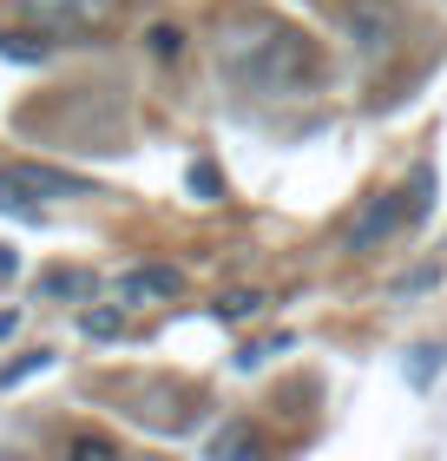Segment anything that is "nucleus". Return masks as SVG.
<instances>
[{
	"instance_id": "nucleus-14",
	"label": "nucleus",
	"mask_w": 447,
	"mask_h": 461,
	"mask_svg": "<svg viewBox=\"0 0 447 461\" xmlns=\"http://www.w3.org/2000/svg\"><path fill=\"white\" fill-rule=\"evenodd\" d=\"M191 192H198V198H224V178H218V165H191Z\"/></svg>"
},
{
	"instance_id": "nucleus-17",
	"label": "nucleus",
	"mask_w": 447,
	"mask_h": 461,
	"mask_svg": "<svg viewBox=\"0 0 447 461\" xmlns=\"http://www.w3.org/2000/svg\"><path fill=\"white\" fill-rule=\"evenodd\" d=\"M13 330H20V317H13V310H0V337H13Z\"/></svg>"
},
{
	"instance_id": "nucleus-7",
	"label": "nucleus",
	"mask_w": 447,
	"mask_h": 461,
	"mask_svg": "<svg viewBox=\"0 0 447 461\" xmlns=\"http://www.w3.org/2000/svg\"><path fill=\"white\" fill-rule=\"evenodd\" d=\"M53 47L40 33H0V59H13V67H40Z\"/></svg>"
},
{
	"instance_id": "nucleus-5",
	"label": "nucleus",
	"mask_w": 447,
	"mask_h": 461,
	"mask_svg": "<svg viewBox=\"0 0 447 461\" xmlns=\"http://www.w3.org/2000/svg\"><path fill=\"white\" fill-rule=\"evenodd\" d=\"M401 212H408L401 192H375L369 204H362V218L349 224V250H375L381 238H395V230H401Z\"/></svg>"
},
{
	"instance_id": "nucleus-13",
	"label": "nucleus",
	"mask_w": 447,
	"mask_h": 461,
	"mask_svg": "<svg viewBox=\"0 0 447 461\" xmlns=\"http://www.w3.org/2000/svg\"><path fill=\"white\" fill-rule=\"evenodd\" d=\"M40 369H53V349H40V356H20V363H7V369H0V383H27V375H40Z\"/></svg>"
},
{
	"instance_id": "nucleus-4",
	"label": "nucleus",
	"mask_w": 447,
	"mask_h": 461,
	"mask_svg": "<svg viewBox=\"0 0 447 461\" xmlns=\"http://www.w3.org/2000/svg\"><path fill=\"white\" fill-rule=\"evenodd\" d=\"M119 14V0H20V20H33L40 33H93Z\"/></svg>"
},
{
	"instance_id": "nucleus-11",
	"label": "nucleus",
	"mask_w": 447,
	"mask_h": 461,
	"mask_svg": "<svg viewBox=\"0 0 447 461\" xmlns=\"http://www.w3.org/2000/svg\"><path fill=\"white\" fill-rule=\"evenodd\" d=\"M210 455H257V435H250L244 422L237 429H218V435H210Z\"/></svg>"
},
{
	"instance_id": "nucleus-10",
	"label": "nucleus",
	"mask_w": 447,
	"mask_h": 461,
	"mask_svg": "<svg viewBox=\"0 0 447 461\" xmlns=\"http://www.w3.org/2000/svg\"><path fill=\"white\" fill-rule=\"evenodd\" d=\"M79 330H86V337H99V343H112L119 330H125V317H119V310H79Z\"/></svg>"
},
{
	"instance_id": "nucleus-6",
	"label": "nucleus",
	"mask_w": 447,
	"mask_h": 461,
	"mask_svg": "<svg viewBox=\"0 0 447 461\" xmlns=\"http://www.w3.org/2000/svg\"><path fill=\"white\" fill-rule=\"evenodd\" d=\"M184 290V277L172 264H139V270H125L119 277V297L125 303H158V297H178Z\"/></svg>"
},
{
	"instance_id": "nucleus-8",
	"label": "nucleus",
	"mask_w": 447,
	"mask_h": 461,
	"mask_svg": "<svg viewBox=\"0 0 447 461\" xmlns=\"http://www.w3.org/2000/svg\"><path fill=\"white\" fill-rule=\"evenodd\" d=\"M40 297H93V270H47Z\"/></svg>"
},
{
	"instance_id": "nucleus-12",
	"label": "nucleus",
	"mask_w": 447,
	"mask_h": 461,
	"mask_svg": "<svg viewBox=\"0 0 447 461\" xmlns=\"http://www.w3.org/2000/svg\"><path fill=\"white\" fill-rule=\"evenodd\" d=\"M257 310H264L257 290H230V297L218 303V317H224V323H244V317H257Z\"/></svg>"
},
{
	"instance_id": "nucleus-9",
	"label": "nucleus",
	"mask_w": 447,
	"mask_h": 461,
	"mask_svg": "<svg viewBox=\"0 0 447 461\" xmlns=\"http://www.w3.org/2000/svg\"><path fill=\"white\" fill-rule=\"evenodd\" d=\"M441 363H447V349H441V343H421V349L408 356V383H415V389H428L434 375H441Z\"/></svg>"
},
{
	"instance_id": "nucleus-3",
	"label": "nucleus",
	"mask_w": 447,
	"mask_h": 461,
	"mask_svg": "<svg viewBox=\"0 0 447 461\" xmlns=\"http://www.w3.org/2000/svg\"><path fill=\"white\" fill-rule=\"evenodd\" d=\"M343 33H349V47H355L362 59H389L395 40H401L395 0H349V7H343Z\"/></svg>"
},
{
	"instance_id": "nucleus-2",
	"label": "nucleus",
	"mask_w": 447,
	"mask_h": 461,
	"mask_svg": "<svg viewBox=\"0 0 447 461\" xmlns=\"http://www.w3.org/2000/svg\"><path fill=\"white\" fill-rule=\"evenodd\" d=\"M27 198H93V185L73 178V172H53V165H13V172H0V212L33 218Z\"/></svg>"
},
{
	"instance_id": "nucleus-16",
	"label": "nucleus",
	"mask_w": 447,
	"mask_h": 461,
	"mask_svg": "<svg viewBox=\"0 0 447 461\" xmlns=\"http://www.w3.org/2000/svg\"><path fill=\"white\" fill-rule=\"evenodd\" d=\"M73 455H112V442H99V435H79Z\"/></svg>"
},
{
	"instance_id": "nucleus-1",
	"label": "nucleus",
	"mask_w": 447,
	"mask_h": 461,
	"mask_svg": "<svg viewBox=\"0 0 447 461\" xmlns=\"http://www.w3.org/2000/svg\"><path fill=\"white\" fill-rule=\"evenodd\" d=\"M218 67L250 99H296L323 79V53L303 27H290L276 14H237L218 33Z\"/></svg>"
},
{
	"instance_id": "nucleus-15",
	"label": "nucleus",
	"mask_w": 447,
	"mask_h": 461,
	"mask_svg": "<svg viewBox=\"0 0 447 461\" xmlns=\"http://www.w3.org/2000/svg\"><path fill=\"white\" fill-rule=\"evenodd\" d=\"M178 47H184L178 27H152V53H158V59H178Z\"/></svg>"
}]
</instances>
